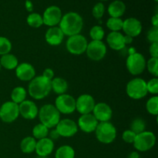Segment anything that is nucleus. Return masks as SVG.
<instances>
[{
	"instance_id": "obj_1",
	"label": "nucleus",
	"mask_w": 158,
	"mask_h": 158,
	"mask_svg": "<svg viewBox=\"0 0 158 158\" xmlns=\"http://www.w3.org/2000/svg\"><path fill=\"white\" fill-rule=\"evenodd\" d=\"M59 27L66 36L80 34L83 27V19L77 12H69L62 16Z\"/></svg>"
},
{
	"instance_id": "obj_2",
	"label": "nucleus",
	"mask_w": 158,
	"mask_h": 158,
	"mask_svg": "<svg viewBox=\"0 0 158 158\" xmlns=\"http://www.w3.org/2000/svg\"><path fill=\"white\" fill-rule=\"evenodd\" d=\"M28 92L29 96L35 100H43L50 94L51 80H47L43 76L35 77L29 81Z\"/></svg>"
},
{
	"instance_id": "obj_3",
	"label": "nucleus",
	"mask_w": 158,
	"mask_h": 158,
	"mask_svg": "<svg viewBox=\"0 0 158 158\" xmlns=\"http://www.w3.org/2000/svg\"><path fill=\"white\" fill-rule=\"evenodd\" d=\"M39 119L40 123L48 129L56 127L60 120V114L55 106L51 103L45 104L39 110Z\"/></svg>"
},
{
	"instance_id": "obj_4",
	"label": "nucleus",
	"mask_w": 158,
	"mask_h": 158,
	"mask_svg": "<svg viewBox=\"0 0 158 158\" xmlns=\"http://www.w3.org/2000/svg\"><path fill=\"white\" fill-rule=\"evenodd\" d=\"M94 132L98 141L104 144L113 143L117 137V129L110 121L100 122Z\"/></svg>"
},
{
	"instance_id": "obj_5",
	"label": "nucleus",
	"mask_w": 158,
	"mask_h": 158,
	"mask_svg": "<svg viewBox=\"0 0 158 158\" xmlns=\"http://www.w3.org/2000/svg\"><path fill=\"white\" fill-rule=\"evenodd\" d=\"M126 92L128 97L133 100H140L148 95L147 82L142 78H134L127 84Z\"/></svg>"
},
{
	"instance_id": "obj_6",
	"label": "nucleus",
	"mask_w": 158,
	"mask_h": 158,
	"mask_svg": "<svg viewBox=\"0 0 158 158\" xmlns=\"http://www.w3.org/2000/svg\"><path fill=\"white\" fill-rule=\"evenodd\" d=\"M156 143V136L151 131H143L137 134L134 140V148L138 152H146L150 151L154 147Z\"/></svg>"
},
{
	"instance_id": "obj_7",
	"label": "nucleus",
	"mask_w": 158,
	"mask_h": 158,
	"mask_svg": "<svg viewBox=\"0 0 158 158\" xmlns=\"http://www.w3.org/2000/svg\"><path fill=\"white\" fill-rule=\"evenodd\" d=\"M146 60L143 55L135 52L128 56L126 61L127 69L131 75H140L146 69Z\"/></svg>"
},
{
	"instance_id": "obj_8",
	"label": "nucleus",
	"mask_w": 158,
	"mask_h": 158,
	"mask_svg": "<svg viewBox=\"0 0 158 158\" xmlns=\"http://www.w3.org/2000/svg\"><path fill=\"white\" fill-rule=\"evenodd\" d=\"M88 42L85 36L81 34L68 37L66 43V47L68 52L73 55L80 56L86 52Z\"/></svg>"
},
{
	"instance_id": "obj_9",
	"label": "nucleus",
	"mask_w": 158,
	"mask_h": 158,
	"mask_svg": "<svg viewBox=\"0 0 158 158\" xmlns=\"http://www.w3.org/2000/svg\"><path fill=\"white\" fill-rule=\"evenodd\" d=\"M54 106L60 114L69 115L76 110V100L69 94H61L56 97Z\"/></svg>"
},
{
	"instance_id": "obj_10",
	"label": "nucleus",
	"mask_w": 158,
	"mask_h": 158,
	"mask_svg": "<svg viewBox=\"0 0 158 158\" xmlns=\"http://www.w3.org/2000/svg\"><path fill=\"white\" fill-rule=\"evenodd\" d=\"M19 116V104H16L14 102H5L0 106V120L4 123H12L18 118Z\"/></svg>"
},
{
	"instance_id": "obj_11",
	"label": "nucleus",
	"mask_w": 158,
	"mask_h": 158,
	"mask_svg": "<svg viewBox=\"0 0 158 158\" xmlns=\"http://www.w3.org/2000/svg\"><path fill=\"white\" fill-rule=\"evenodd\" d=\"M107 49L103 41H94L92 40L88 43L86 53L88 58L93 61H100L106 56Z\"/></svg>"
},
{
	"instance_id": "obj_12",
	"label": "nucleus",
	"mask_w": 158,
	"mask_h": 158,
	"mask_svg": "<svg viewBox=\"0 0 158 158\" xmlns=\"http://www.w3.org/2000/svg\"><path fill=\"white\" fill-rule=\"evenodd\" d=\"M62 16V11L57 6H50L45 9L43 15V24L49 27L57 26L60 23Z\"/></svg>"
},
{
	"instance_id": "obj_13",
	"label": "nucleus",
	"mask_w": 158,
	"mask_h": 158,
	"mask_svg": "<svg viewBox=\"0 0 158 158\" xmlns=\"http://www.w3.org/2000/svg\"><path fill=\"white\" fill-rule=\"evenodd\" d=\"M56 130L60 137H73L78 131V126L75 121L70 119H63L56 126Z\"/></svg>"
},
{
	"instance_id": "obj_14",
	"label": "nucleus",
	"mask_w": 158,
	"mask_h": 158,
	"mask_svg": "<svg viewBox=\"0 0 158 158\" xmlns=\"http://www.w3.org/2000/svg\"><path fill=\"white\" fill-rule=\"evenodd\" d=\"M95 104V100L92 96L82 94L76 100V110L81 115L92 114Z\"/></svg>"
},
{
	"instance_id": "obj_15",
	"label": "nucleus",
	"mask_w": 158,
	"mask_h": 158,
	"mask_svg": "<svg viewBox=\"0 0 158 158\" xmlns=\"http://www.w3.org/2000/svg\"><path fill=\"white\" fill-rule=\"evenodd\" d=\"M142 29H143V26H142L141 22L137 18L130 17L123 20L122 29L126 35H129L132 38L138 36L141 33Z\"/></svg>"
},
{
	"instance_id": "obj_16",
	"label": "nucleus",
	"mask_w": 158,
	"mask_h": 158,
	"mask_svg": "<svg viewBox=\"0 0 158 158\" xmlns=\"http://www.w3.org/2000/svg\"><path fill=\"white\" fill-rule=\"evenodd\" d=\"M92 113L99 123L110 121L113 116V110L111 107L107 103L103 102L96 103Z\"/></svg>"
},
{
	"instance_id": "obj_17",
	"label": "nucleus",
	"mask_w": 158,
	"mask_h": 158,
	"mask_svg": "<svg viewBox=\"0 0 158 158\" xmlns=\"http://www.w3.org/2000/svg\"><path fill=\"white\" fill-rule=\"evenodd\" d=\"M77 123L78 128L83 132L89 134L95 131L99 122L92 114H88L80 116Z\"/></svg>"
},
{
	"instance_id": "obj_18",
	"label": "nucleus",
	"mask_w": 158,
	"mask_h": 158,
	"mask_svg": "<svg viewBox=\"0 0 158 158\" xmlns=\"http://www.w3.org/2000/svg\"><path fill=\"white\" fill-rule=\"evenodd\" d=\"M19 115L26 120H33L38 116L39 109L32 100H24L19 104Z\"/></svg>"
},
{
	"instance_id": "obj_19",
	"label": "nucleus",
	"mask_w": 158,
	"mask_h": 158,
	"mask_svg": "<svg viewBox=\"0 0 158 158\" xmlns=\"http://www.w3.org/2000/svg\"><path fill=\"white\" fill-rule=\"evenodd\" d=\"M15 76L21 81H31L35 77V69L30 63H23L15 68Z\"/></svg>"
},
{
	"instance_id": "obj_20",
	"label": "nucleus",
	"mask_w": 158,
	"mask_h": 158,
	"mask_svg": "<svg viewBox=\"0 0 158 158\" xmlns=\"http://www.w3.org/2000/svg\"><path fill=\"white\" fill-rule=\"evenodd\" d=\"M65 35L59 26L49 27L45 34V40L49 45L57 46L63 43Z\"/></svg>"
},
{
	"instance_id": "obj_21",
	"label": "nucleus",
	"mask_w": 158,
	"mask_h": 158,
	"mask_svg": "<svg viewBox=\"0 0 158 158\" xmlns=\"http://www.w3.org/2000/svg\"><path fill=\"white\" fill-rule=\"evenodd\" d=\"M54 150V141L49 137L41 139L36 141L35 152L38 157H48Z\"/></svg>"
},
{
	"instance_id": "obj_22",
	"label": "nucleus",
	"mask_w": 158,
	"mask_h": 158,
	"mask_svg": "<svg viewBox=\"0 0 158 158\" xmlns=\"http://www.w3.org/2000/svg\"><path fill=\"white\" fill-rule=\"evenodd\" d=\"M106 43L110 48L115 51H120L126 46L124 35L120 32H110L106 36Z\"/></svg>"
},
{
	"instance_id": "obj_23",
	"label": "nucleus",
	"mask_w": 158,
	"mask_h": 158,
	"mask_svg": "<svg viewBox=\"0 0 158 158\" xmlns=\"http://www.w3.org/2000/svg\"><path fill=\"white\" fill-rule=\"evenodd\" d=\"M126 11V5L121 0L113 1L107 8L108 14L110 17L120 18L123 16Z\"/></svg>"
},
{
	"instance_id": "obj_24",
	"label": "nucleus",
	"mask_w": 158,
	"mask_h": 158,
	"mask_svg": "<svg viewBox=\"0 0 158 158\" xmlns=\"http://www.w3.org/2000/svg\"><path fill=\"white\" fill-rule=\"evenodd\" d=\"M0 64L2 67L8 70L15 69L19 65V60L15 55L11 53L5 54L1 56L0 58Z\"/></svg>"
},
{
	"instance_id": "obj_25",
	"label": "nucleus",
	"mask_w": 158,
	"mask_h": 158,
	"mask_svg": "<svg viewBox=\"0 0 158 158\" xmlns=\"http://www.w3.org/2000/svg\"><path fill=\"white\" fill-rule=\"evenodd\" d=\"M51 88L58 95L66 94L68 89V83L63 78L55 77L51 80Z\"/></svg>"
},
{
	"instance_id": "obj_26",
	"label": "nucleus",
	"mask_w": 158,
	"mask_h": 158,
	"mask_svg": "<svg viewBox=\"0 0 158 158\" xmlns=\"http://www.w3.org/2000/svg\"><path fill=\"white\" fill-rule=\"evenodd\" d=\"M37 140L33 137H26L20 143V150L23 154H29L35 151Z\"/></svg>"
},
{
	"instance_id": "obj_27",
	"label": "nucleus",
	"mask_w": 158,
	"mask_h": 158,
	"mask_svg": "<svg viewBox=\"0 0 158 158\" xmlns=\"http://www.w3.org/2000/svg\"><path fill=\"white\" fill-rule=\"evenodd\" d=\"M27 92L23 86H16L12 89L11 93V101L14 102L16 104H19L22 102L26 100Z\"/></svg>"
},
{
	"instance_id": "obj_28",
	"label": "nucleus",
	"mask_w": 158,
	"mask_h": 158,
	"mask_svg": "<svg viewBox=\"0 0 158 158\" xmlns=\"http://www.w3.org/2000/svg\"><path fill=\"white\" fill-rule=\"evenodd\" d=\"M76 153L69 145H63L56 151L55 158H75Z\"/></svg>"
},
{
	"instance_id": "obj_29",
	"label": "nucleus",
	"mask_w": 158,
	"mask_h": 158,
	"mask_svg": "<svg viewBox=\"0 0 158 158\" xmlns=\"http://www.w3.org/2000/svg\"><path fill=\"white\" fill-rule=\"evenodd\" d=\"M49 129L42 124L41 123H38L35 125L32 129V137L35 139V140H41V139L46 138L48 137V134H49Z\"/></svg>"
},
{
	"instance_id": "obj_30",
	"label": "nucleus",
	"mask_w": 158,
	"mask_h": 158,
	"mask_svg": "<svg viewBox=\"0 0 158 158\" xmlns=\"http://www.w3.org/2000/svg\"><path fill=\"white\" fill-rule=\"evenodd\" d=\"M26 22L29 26L32 28H40L43 25V17L37 12H31L26 18Z\"/></svg>"
},
{
	"instance_id": "obj_31",
	"label": "nucleus",
	"mask_w": 158,
	"mask_h": 158,
	"mask_svg": "<svg viewBox=\"0 0 158 158\" xmlns=\"http://www.w3.org/2000/svg\"><path fill=\"white\" fill-rule=\"evenodd\" d=\"M123 20L121 18L110 17L107 19L106 26L111 32H120L123 28Z\"/></svg>"
},
{
	"instance_id": "obj_32",
	"label": "nucleus",
	"mask_w": 158,
	"mask_h": 158,
	"mask_svg": "<svg viewBox=\"0 0 158 158\" xmlns=\"http://www.w3.org/2000/svg\"><path fill=\"white\" fill-rule=\"evenodd\" d=\"M146 129V123L141 118H136L132 121L131 124V131L134 134H139L145 131Z\"/></svg>"
},
{
	"instance_id": "obj_33",
	"label": "nucleus",
	"mask_w": 158,
	"mask_h": 158,
	"mask_svg": "<svg viewBox=\"0 0 158 158\" xmlns=\"http://www.w3.org/2000/svg\"><path fill=\"white\" fill-rule=\"evenodd\" d=\"M104 35V29L101 26H98V25L93 26L89 31V35L92 40H94V41H102Z\"/></svg>"
},
{
	"instance_id": "obj_34",
	"label": "nucleus",
	"mask_w": 158,
	"mask_h": 158,
	"mask_svg": "<svg viewBox=\"0 0 158 158\" xmlns=\"http://www.w3.org/2000/svg\"><path fill=\"white\" fill-rule=\"evenodd\" d=\"M146 108L148 112L150 114L154 116H157L158 114V97L154 96V97H151L148 100L146 104Z\"/></svg>"
},
{
	"instance_id": "obj_35",
	"label": "nucleus",
	"mask_w": 158,
	"mask_h": 158,
	"mask_svg": "<svg viewBox=\"0 0 158 158\" xmlns=\"http://www.w3.org/2000/svg\"><path fill=\"white\" fill-rule=\"evenodd\" d=\"M12 47V43L9 39L5 36H0V55L10 53Z\"/></svg>"
},
{
	"instance_id": "obj_36",
	"label": "nucleus",
	"mask_w": 158,
	"mask_h": 158,
	"mask_svg": "<svg viewBox=\"0 0 158 158\" xmlns=\"http://www.w3.org/2000/svg\"><path fill=\"white\" fill-rule=\"evenodd\" d=\"M146 67L150 73L154 77H158V58H153L148 60L146 63Z\"/></svg>"
},
{
	"instance_id": "obj_37",
	"label": "nucleus",
	"mask_w": 158,
	"mask_h": 158,
	"mask_svg": "<svg viewBox=\"0 0 158 158\" xmlns=\"http://www.w3.org/2000/svg\"><path fill=\"white\" fill-rule=\"evenodd\" d=\"M105 12V6L103 2H97L92 9V15L96 19L100 20Z\"/></svg>"
},
{
	"instance_id": "obj_38",
	"label": "nucleus",
	"mask_w": 158,
	"mask_h": 158,
	"mask_svg": "<svg viewBox=\"0 0 158 158\" xmlns=\"http://www.w3.org/2000/svg\"><path fill=\"white\" fill-rule=\"evenodd\" d=\"M147 89L148 92L154 95H157L158 94V79L157 77H154L151 79L147 83Z\"/></svg>"
},
{
	"instance_id": "obj_39",
	"label": "nucleus",
	"mask_w": 158,
	"mask_h": 158,
	"mask_svg": "<svg viewBox=\"0 0 158 158\" xmlns=\"http://www.w3.org/2000/svg\"><path fill=\"white\" fill-rule=\"evenodd\" d=\"M148 40L151 43H158V27H152L148 30L147 34Z\"/></svg>"
},
{
	"instance_id": "obj_40",
	"label": "nucleus",
	"mask_w": 158,
	"mask_h": 158,
	"mask_svg": "<svg viewBox=\"0 0 158 158\" xmlns=\"http://www.w3.org/2000/svg\"><path fill=\"white\" fill-rule=\"evenodd\" d=\"M137 134H134L132 131L131 130H127L122 134V138H123V141L127 143H133Z\"/></svg>"
},
{
	"instance_id": "obj_41",
	"label": "nucleus",
	"mask_w": 158,
	"mask_h": 158,
	"mask_svg": "<svg viewBox=\"0 0 158 158\" xmlns=\"http://www.w3.org/2000/svg\"><path fill=\"white\" fill-rule=\"evenodd\" d=\"M150 55L153 58H158V43H151L149 48Z\"/></svg>"
},
{
	"instance_id": "obj_42",
	"label": "nucleus",
	"mask_w": 158,
	"mask_h": 158,
	"mask_svg": "<svg viewBox=\"0 0 158 158\" xmlns=\"http://www.w3.org/2000/svg\"><path fill=\"white\" fill-rule=\"evenodd\" d=\"M42 76L47 80H52L54 78V71L51 68H46L44 69Z\"/></svg>"
},
{
	"instance_id": "obj_43",
	"label": "nucleus",
	"mask_w": 158,
	"mask_h": 158,
	"mask_svg": "<svg viewBox=\"0 0 158 158\" xmlns=\"http://www.w3.org/2000/svg\"><path fill=\"white\" fill-rule=\"evenodd\" d=\"M48 135L49 136V138L51 139L52 141L57 140V139L60 137V135H59L58 132H57L56 130V129H52V131H50V132H49V134H48Z\"/></svg>"
},
{
	"instance_id": "obj_44",
	"label": "nucleus",
	"mask_w": 158,
	"mask_h": 158,
	"mask_svg": "<svg viewBox=\"0 0 158 158\" xmlns=\"http://www.w3.org/2000/svg\"><path fill=\"white\" fill-rule=\"evenodd\" d=\"M25 6H26V9L28 12H32L33 11V4H32V2L30 0H26V3H25Z\"/></svg>"
},
{
	"instance_id": "obj_45",
	"label": "nucleus",
	"mask_w": 158,
	"mask_h": 158,
	"mask_svg": "<svg viewBox=\"0 0 158 158\" xmlns=\"http://www.w3.org/2000/svg\"><path fill=\"white\" fill-rule=\"evenodd\" d=\"M151 23H152V26L154 27H158V14L156 13L155 15H153L151 18Z\"/></svg>"
},
{
	"instance_id": "obj_46",
	"label": "nucleus",
	"mask_w": 158,
	"mask_h": 158,
	"mask_svg": "<svg viewBox=\"0 0 158 158\" xmlns=\"http://www.w3.org/2000/svg\"><path fill=\"white\" fill-rule=\"evenodd\" d=\"M127 158H140V154L138 151H132L128 154Z\"/></svg>"
},
{
	"instance_id": "obj_47",
	"label": "nucleus",
	"mask_w": 158,
	"mask_h": 158,
	"mask_svg": "<svg viewBox=\"0 0 158 158\" xmlns=\"http://www.w3.org/2000/svg\"><path fill=\"white\" fill-rule=\"evenodd\" d=\"M124 39H125V43H126V45H127V44H131V43H132L133 39L134 38L129 36V35H124Z\"/></svg>"
},
{
	"instance_id": "obj_48",
	"label": "nucleus",
	"mask_w": 158,
	"mask_h": 158,
	"mask_svg": "<svg viewBox=\"0 0 158 158\" xmlns=\"http://www.w3.org/2000/svg\"><path fill=\"white\" fill-rule=\"evenodd\" d=\"M36 158H49L48 157H37Z\"/></svg>"
},
{
	"instance_id": "obj_49",
	"label": "nucleus",
	"mask_w": 158,
	"mask_h": 158,
	"mask_svg": "<svg viewBox=\"0 0 158 158\" xmlns=\"http://www.w3.org/2000/svg\"><path fill=\"white\" fill-rule=\"evenodd\" d=\"M100 1H101V2H106V1H108V0H100Z\"/></svg>"
},
{
	"instance_id": "obj_50",
	"label": "nucleus",
	"mask_w": 158,
	"mask_h": 158,
	"mask_svg": "<svg viewBox=\"0 0 158 158\" xmlns=\"http://www.w3.org/2000/svg\"><path fill=\"white\" fill-rule=\"evenodd\" d=\"M1 69H2V66H1V64H0V70H1Z\"/></svg>"
},
{
	"instance_id": "obj_51",
	"label": "nucleus",
	"mask_w": 158,
	"mask_h": 158,
	"mask_svg": "<svg viewBox=\"0 0 158 158\" xmlns=\"http://www.w3.org/2000/svg\"><path fill=\"white\" fill-rule=\"evenodd\" d=\"M154 1H155V2H158V0H154Z\"/></svg>"
}]
</instances>
